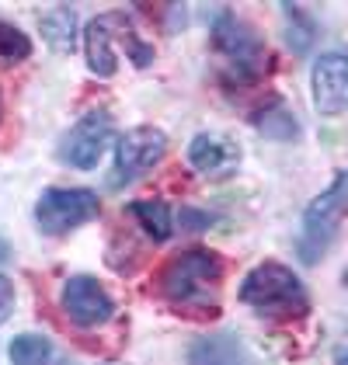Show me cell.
Wrapping results in <instances>:
<instances>
[{"label": "cell", "instance_id": "e0dca14e", "mask_svg": "<svg viewBox=\"0 0 348 365\" xmlns=\"http://www.w3.org/2000/svg\"><path fill=\"white\" fill-rule=\"evenodd\" d=\"M255 125H258L261 133H268V136H275V140H292L296 136V118H292L282 105H272L268 112H261L255 115Z\"/></svg>", "mask_w": 348, "mask_h": 365}, {"label": "cell", "instance_id": "6da1fadb", "mask_svg": "<svg viewBox=\"0 0 348 365\" xmlns=\"http://www.w3.org/2000/svg\"><path fill=\"white\" fill-rule=\"evenodd\" d=\"M223 285V261L216 251L185 247L160 268V296L185 313H216Z\"/></svg>", "mask_w": 348, "mask_h": 365}, {"label": "cell", "instance_id": "7c38bea8", "mask_svg": "<svg viewBox=\"0 0 348 365\" xmlns=\"http://www.w3.org/2000/svg\"><path fill=\"white\" fill-rule=\"evenodd\" d=\"M188 365H247V359L233 334H203L188 351Z\"/></svg>", "mask_w": 348, "mask_h": 365}, {"label": "cell", "instance_id": "2e32d148", "mask_svg": "<svg viewBox=\"0 0 348 365\" xmlns=\"http://www.w3.org/2000/svg\"><path fill=\"white\" fill-rule=\"evenodd\" d=\"M31 56V38L18 25L0 18V66H18Z\"/></svg>", "mask_w": 348, "mask_h": 365}, {"label": "cell", "instance_id": "5b68a950", "mask_svg": "<svg viewBox=\"0 0 348 365\" xmlns=\"http://www.w3.org/2000/svg\"><path fill=\"white\" fill-rule=\"evenodd\" d=\"M98 212H101V202L91 188H49L35 202V226L46 237H63L98 220Z\"/></svg>", "mask_w": 348, "mask_h": 365}, {"label": "cell", "instance_id": "8992f818", "mask_svg": "<svg viewBox=\"0 0 348 365\" xmlns=\"http://www.w3.org/2000/svg\"><path fill=\"white\" fill-rule=\"evenodd\" d=\"M112 136H116L112 112L94 108V112L81 115V118L70 125V133L59 140V160L77 170L98 168V160H101L105 150L112 146Z\"/></svg>", "mask_w": 348, "mask_h": 365}, {"label": "cell", "instance_id": "4fadbf2b", "mask_svg": "<svg viewBox=\"0 0 348 365\" xmlns=\"http://www.w3.org/2000/svg\"><path fill=\"white\" fill-rule=\"evenodd\" d=\"M129 216L143 226V233L150 240H157V244L174 233V216L160 198H136V202H129Z\"/></svg>", "mask_w": 348, "mask_h": 365}, {"label": "cell", "instance_id": "52a82bcc", "mask_svg": "<svg viewBox=\"0 0 348 365\" xmlns=\"http://www.w3.org/2000/svg\"><path fill=\"white\" fill-rule=\"evenodd\" d=\"M168 153V136L153 125H136L129 133H122L116 143V170H112V185H129L140 181L143 174L157 168Z\"/></svg>", "mask_w": 348, "mask_h": 365}, {"label": "cell", "instance_id": "9c48e42d", "mask_svg": "<svg viewBox=\"0 0 348 365\" xmlns=\"http://www.w3.org/2000/svg\"><path fill=\"white\" fill-rule=\"evenodd\" d=\"M188 168L205 181H227L240 168V146L227 133H199L188 146Z\"/></svg>", "mask_w": 348, "mask_h": 365}, {"label": "cell", "instance_id": "277c9868", "mask_svg": "<svg viewBox=\"0 0 348 365\" xmlns=\"http://www.w3.org/2000/svg\"><path fill=\"white\" fill-rule=\"evenodd\" d=\"M213 46H216L220 59L227 63L230 77L240 81V84L258 81L265 73V66H268V49H265L261 35L247 21H240L237 14H230V11L216 14V21H213Z\"/></svg>", "mask_w": 348, "mask_h": 365}, {"label": "cell", "instance_id": "3957f363", "mask_svg": "<svg viewBox=\"0 0 348 365\" xmlns=\"http://www.w3.org/2000/svg\"><path fill=\"white\" fill-rule=\"evenodd\" d=\"M348 216V168L334 174V181L320 192L307 212H303V230H300V244L296 251L307 264H317L320 257L327 254L331 240L338 237V230Z\"/></svg>", "mask_w": 348, "mask_h": 365}, {"label": "cell", "instance_id": "30bf717a", "mask_svg": "<svg viewBox=\"0 0 348 365\" xmlns=\"http://www.w3.org/2000/svg\"><path fill=\"white\" fill-rule=\"evenodd\" d=\"M129 29V21H122L118 14H101L94 18L84 31V53L87 66L94 77H116L118 73V49L116 42H122V35Z\"/></svg>", "mask_w": 348, "mask_h": 365}, {"label": "cell", "instance_id": "ba28073f", "mask_svg": "<svg viewBox=\"0 0 348 365\" xmlns=\"http://www.w3.org/2000/svg\"><path fill=\"white\" fill-rule=\"evenodd\" d=\"M59 309L77 327H101L116 317V299L94 275H70L59 285Z\"/></svg>", "mask_w": 348, "mask_h": 365}, {"label": "cell", "instance_id": "7a4b0ae2", "mask_svg": "<svg viewBox=\"0 0 348 365\" xmlns=\"http://www.w3.org/2000/svg\"><path fill=\"white\" fill-rule=\"evenodd\" d=\"M237 299L244 307L268 313V317H300L310 307V296L303 289L300 275L286 268L282 261H261L247 272V279L240 282Z\"/></svg>", "mask_w": 348, "mask_h": 365}, {"label": "cell", "instance_id": "44dd1931", "mask_svg": "<svg viewBox=\"0 0 348 365\" xmlns=\"http://www.w3.org/2000/svg\"><path fill=\"white\" fill-rule=\"evenodd\" d=\"M0 118H4V98H0Z\"/></svg>", "mask_w": 348, "mask_h": 365}, {"label": "cell", "instance_id": "5bb4252c", "mask_svg": "<svg viewBox=\"0 0 348 365\" xmlns=\"http://www.w3.org/2000/svg\"><path fill=\"white\" fill-rule=\"evenodd\" d=\"M39 29H42V38L56 49V53H70L73 49V35H77V14L73 7H49L42 18H39Z\"/></svg>", "mask_w": 348, "mask_h": 365}, {"label": "cell", "instance_id": "ac0fdd59", "mask_svg": "<svg viewBox=\"0 0 348 365\" xmlns=\"http://www.w3.org/2000/svg\"><path fill=\"white\" fill-rule=\"evenodd\" d=\"M14 313V282L7 275H0V324Z\"/></svg>", "mask_w": 348, "mask_h": 365}, {"label": "cell", "instance_id": "8fae6325", "mask_svg": "<svg viewBox=\"0 0 348 365\" xmlns=\"http://www.w3.org/2000/svg\"><path fill=\"white\" fill-rule=\"evenodd\" d=\"M314 105L324 115L348 108V56L327 53L314 63Z\"/></svg>", "mask_w": 348, "mask_h": 365}, {"label": "cell", "instance_id": "9a60e30c", "mask_svg": "<svg viewBox=\"0 0 348 365\" xmlns=\"http://www.w3.org/2000/svg\"><path fill=\"white\" fill-rule=\"evenodd\" d=\"M7 359L11 365H53L56 348L46 334H18L7 344Z\"/></svg>", "mask_w": 348, "mask_h": 365}, {"label": "cell", "instance_id": "d6986e66", "mask_svg": "<svg viewBox=\"0 0 348 365\" xmlns=\"http://www.w3.org/2000/svg\"><path fill=\"white\" fill-rule=\"evenodd\" d=\"M338 365H348V348H342V351H338Z\"/></svg>", "mask_w": 348, "mask_h": 365}, {"label": "cell", "instance_id": "ffe728a7", "mask_svg": "<svg viewBox=\"0 0 348 365\" xmlns=\"http://www.w3.org/2000/svg\"><path fill=\"white\" fill-rule=\"evenodd\" d=\"M4 257H7V247H4V240H0V261H4Z\"/></svg>", "mask_w": 348, "mask_h": 365}]
</instances>
